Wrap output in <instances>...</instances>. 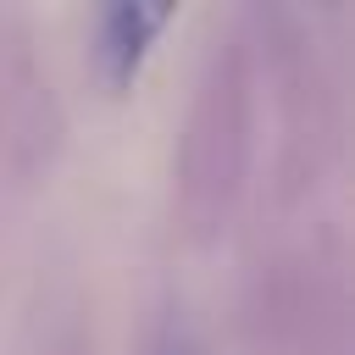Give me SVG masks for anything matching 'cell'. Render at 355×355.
<instances>
[{
  "label": "cell",
  "instance_id": "obj_1",
  "mask_svg": "<svg viewBox=\"0 0 355 355\" xmlns=\"http://www.w3.org/2000/svg\"><path fill=\"white\" fill-rule=\"evenodd\" d=\"M166 17H172V6H139V0H122V6H111V11L100 17V44H94V55H100V72H105L111 89H128V83L139 78L144 50H150V39L161 33Z\"/></svg>",
  "mask_w": 355,
  "mask_h": 355
},
{
  "label": "cell",
  "instance_id": "obj_2",
  "mask_svg": "<svg viewBox=\"0 0 355 355\" xmlns=\"http://www.w3.org/2000/svg\"><path fill=\"white\" fill-rule=\"evenodd\" d=\"M155 355H194V338H189L183 327H166V333L155 338Z\"/></svg>",
  "mask_w": 355,
  "mask_h": 355
}]
</instances>
